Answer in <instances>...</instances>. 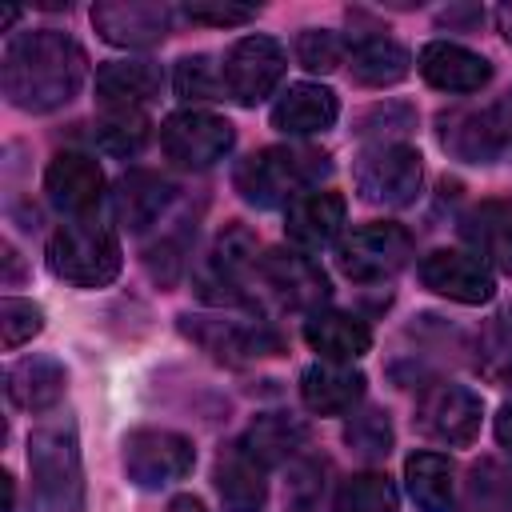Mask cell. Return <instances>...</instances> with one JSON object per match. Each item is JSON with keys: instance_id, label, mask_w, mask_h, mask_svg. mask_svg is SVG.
<instances>
[{"instance_id": "obj_1", "label": "cell", "mask_w": 512, "mask_h": 512, "mask_svg": "<svg viewBox=\"0 0 512 512\" xmlns=\"http://www.w3.org/2000/svg\"><path fill=\"white\" fill-rule=\"evenodd\" d=\"M88 76L84 48L56 28L16 32L4 48L0 84L12 108L20 112H52L64 108Z\"/></svg>"}, {"instance_id": "obj_2", "label": "cell", "mask_w": 512, "mask_h": 512, "mask_svg": "<svg viewBox=\"0 0 512 512\" xmlns=\"http://www.w3.org/2000/svg\"><path fill=\"white\" fill-rule=\"evenodd\" d=\"M328 172H332L328 152L304 148V144H272L240 160L232 172V184L248 204L276 208V204H292L296 196L320 188Z\"/></svg>"}, {"instance_id": "obj_3", "label": "cell", "mask_w": 512, "mask_h": 512, "mask_svg": "<svg viewBox=\"0 0 512 512\" xmlns=\"http://www.w3.org/2000/svg\"><path fill=\"white\" fill-rule=\"evenodd\" d=\"M28 468L36 512H84L80 436L68 416H56L28 436Z\"/></svg>"}, {"instance_id": "obj_4", "label": "cell", "mask_w": 512, "mask_h": 512, "mask_svg": "<svg viewBox=\"0 0 512 512\" xmlns=\"http://www.w3.org/2000/svg\"><path fill=\"white\" fill-rule=\"evenodd\" d=\"M48 272L56 280H68L76 288H104L120 276L124 252L108 224L96 220H68L48 236L44 248Z\"/></svg>"}, {"instance_id": "obj_5", "label": "cell", "mask_w": 512, "mask_h": 512, "mask_svg": "<svg viewBox=\"0 0 512 512\" xmlns=\"http://www.w3.org/2000/svg\"><path fill=\"white\" fill-rule=\"evenodd\" d=\"M352 180H356L360 200L380 204V208H404V204H412L420 196L424 160H420V152L412 144L384 140V144H372L368 152L356 156Z\"/></svg>"}, {"instance_id": "obj_6", "label": "cell", "mask_w": 512, "mask_h": 512, "mask_svg": "<svg viewBox=\"0 0 512 512\" xmlns=\"http://www.w3.org/2000/svg\"><path fill=\"white\" fill-rule=\"evenodd\" d=\"M436 140L452 160L492 164L512 140V100L484 108H448L436 116Z\"/></svg>"}, {"instance_id": "obj_7", "label": "cell", "mask_w": 512, "mask_h": 512, "mask_svg": "<svg viewBox=\"0 0 512 512\" xmlns=\"http://www.w3.org/2000/svg\"><path fill=\"white\" fill-rule=\"evenodd\" d=\"M412 260V236L408 228L392 224V220H376V224H360L352 228L340 244H336V264L348 280L356 284H376L396 276L404 264Z\"/></svg>"}, {"instance_id": "obj_8", "label": "cell", "mask_w": 512, "mask_h": 512, "mask_svg": "<svg viewBox=\"0 0 512 512\" xmlns=\"http://www.w3.org/2000/svg\"><path fill=\"white\" fill-rule=\"evenodd\" d=\"M124 476L136 488H168L176 480H184L196 464V448L188 436L172 432V428H132L124 436Z\"/></svg>"}, {"instance_id": "obj_9", "label": "cell", "mask_w": 512, "mask_h": 512, "mask_svg": "<svg viewBox=\"0 0 512 512\" xmlns=\"http://www.w3.org/2000/svg\"><path fill=\"white\" fill-rule=\"evenodd\" d=\"M232 144H236V128L224 116L204 112V108L172 112L160 124V148H164V156L176 168H188V172H204V168L220 164L232 152Z\"/></svg>"}, {"instance_id": "obj_10", "label": "cell", "mask_w": 512, "mask_h": 512, "mask_svg": "<svg viewBox=\"0 0 512 512\" xmlns=\"http://www.w3.org/2000/svg\"><path fill=\"white\" fill-rule=\"evenodd\" d=\"M260 268V256H256V236L244 228V224H228L212 252L204 256V264L196 268V292L212 304H244V288H248V276Z\"/></svg>"}, {"instance_id": "obj_11", "label": "cell", "mask_w": 512, "mask_h": 512, "mask_svg": "<svg viewBox=\"0 0 512 512\" xmlns=\"http://www.w3.org/2000/svg\"><path fill=\"white\" fill-rule=\"evenodd\" d=\"M284 68H288V56L280 48V40L272 36H240L228 52H224V92L244 104V108H256L264 96L276 92V84L284 80Z\"/></svg>"}, {"instance_id": "obj_12", "label": "cell", "mask_w": 512, "mask_h": 512, "mask_svg": "<svg viewBox=\"0 0 512 512\" xmlns=\"http://www.w3.org/2000/svg\"><path fill=\"white\" fill-rule=\"evenodd\" d=\"M480 416L484 404L464 384H432L416 400V428L440 444H456V448L472 444L480 432Z\"/></svg>"}, {"instance_id": "obj_13", "label": "cell", "mask_w": 512, "mask_h": 512, "mask_svg": "<svg viewBox=\"0 0 512 512\" xmlns=\"http://www.w3.org/2000/svg\"><path fill=\"white\" fill-rule=\"evenodd\" d=\"M184 336H192L204 352L224 364H244L260 356H276L284 340L264 320H208V316H180Z\"/></svg>"}, {"instance_id": "obj_14", "label": "cell", "mask_w": 512, "mask_h": 512, "mask_svg": "<svg viewBox=\"0 0 512 512\" xmlns=\"http://www.w3.org/2000/svg\"><path fill=\"white\" fill-rule=\"evenodd\" d=\"M256 276L268 284V292L284 308H300V312L312 316L328 300V276H324V268L308 252H300V248H272V252H264Z\"/></svg>"}, {"instance_id": "obj_15", "label": "cell", "mask_w": 512, "mask_h": 512, "mask_svg": "<svg viewBox=\"0 0 512 512\" xmlns=\"http://www.w3.org/2000/svg\"><path fill=\"white\" fill-rule=\"evenodd\" d=\"M420 284L436 296H448L456 304H488L496 292L492 268L476 252H456V248H436L420 260Z\"/></svg>"}, {"instance_id": "obj_16", "label": "cell", "mask_w": 512, "mask_h": 512, "mask_svg": "<svg viewBox=\"0 0 512 512\" xmlns=\"http://www.w3.org/2000/svg\"><path fill=\"white\" fill-rule=\"evenodd\" d=\"M92 28L116 48H152L172 32V12L152 0H100L92 4Z\"/></svg>"}, {"instance_id": "obj_17", "label": "cell", "mask_w": 512, "mask_h": 512, "mask_svg": "<svg viewBox=\"0 0 512 512\" xmlns=\"http://www.w3.org/2000/svg\"><path fill=\"white\" fill-rule=\"evenodd\" d=\"M44 192L64 216L88 220L104 200V168L88 152H56L44 168Z\"/></svg>"}, {"instance_id": "obj_18", "label": "cell", "mask_w": 512, "mask_h": 512, "mask_svg": "<svg viewBox=\"0 0 512 512\" xmlns=\"http://www.w3.org/2000/svg\"><path fill=\"white\" fill-rule=\"evenodd\" d=\"M416 68L420 76L440 88V92H480L488 80H492V64L488 56L464 48V44H452V40H432L420 48L416 56Z\"/></svg>"}, {"instance_id": "obj_19", "label": "cell", "mask_w": 512, "mask_h": 512, "mask_svg": "<svg viewBox=\"0 0 512 512\" xmlns=\"http://www.w3.org/2000/svg\"><path fill=\"white\" fill-rule=\"evenodd\" d=\"M344 216H348V204L340 192H304L288 204L284 212V236L300 248V252H320L324 244H332L344 228Z\"/></svg>"}, {"instance_id": "obj_20", "label": "cell", "mask_w": 512, "mask_h": 512, "mask_svg": "<svg viewBox=\"0 0 512 512\" xmlns=\"http://www.w3.org/2000/svg\"><path fill=\"white\" fill-rule=\"evenodd\" d=\"M300 400L316 416H344L364 400V372L352 364L320 360L300 376Z\"/></svg>"}, {"instance_id": "obj_21", "label": "cell", "mask_w": 512, "mask_h": 512, "mask_svg": "<svg viewBox=\"0 0 512 512\" xmlns=\"http://www.w3.org/2000/svg\"><path fill=\"white\" fill-rule=\"evenodd\" d=\"M264 472L268 468L244 444H228L216 456V492H220L224 512H264V504H268Z\"/></svg>"}, {"instance_id": "obj_22", "label": "cell", "mask_w": 512, "mask_h": 512, "mask_svg": "<svg viewBox=\"0 0 512 512\" xmlns=\"http://www.w3.org/2000/svg\"><path fill=\"white\" fill-rule=\"evenodd\" d=\"M164 88L156 60H104L96 68V100L104 108H144Z\"/></svg>"}, {"instance_id": "obj_23", "label": "cell", "mask_w": 512, "mask_h": 512, "mask_svg": "<svg viewBox=\"0 0 512 512\" xmlns=\"http://www.w3.org/2000/svg\"><path fill=\"white\" fill-rule=\"evenodd\" d=\"M340 116V100L324 84H288V92L272 104V128L284 136H316L332 128Z\"/></svg>"}, {"instance_id": "obj_24", "label": "cell", "mask_w": 512, "mask_h": 512, "mask_svg": "<svg viewBox=\"0 0 512 512\" xmlns=\"http://www.w3.org/2000/svg\"><path fill=\"white\" fill-rule=\"evenodd\" d=\"M68 388V372L52 356H24L4 372V392L24 412H48L60 404Z\"/></svg>"}, {"instance_id": "obj_25", "label": "cell", "mask_w": 512, "mask_h": 512, "mask_svg": "<svg viewBox=\"0 0 512 512\" xmlns=\"http://www.w3.org/2000/svg\"><path fill=\"white\" fill-rule=\"evenodd\" d=\"M304 340H308L312 352H320V360L352 364L372 348V328L364 320L348 316V312L324 308V312H312L304 320Z\"/></svg>"}, {"instance_id": "obj_26", "label": "cell", "mask_w": 512, "mask_h": 512, "mask_svg": "<svg viewBox=\"0 0 512 512\" xmlns=\"http://www.w3.org/2000/svg\"><path fill=\"white\" fill-rule=\"evenodd\" d=\"M172 184L160 176V172H148V168H132L116 180V192H112V208H116V220L128 228V232H144L148 224H156V216L172 204Z\"/></svg>"}, {"instance_id": "obj_27", "label": "cell", "mask_w": 512, "mask_h": 512, "mask_svg": "<svg viewBox=\"0 0 512 512\" xmlns=\"http://www.w3.org/2000/svg\"><path fill=\"white\" fill-rule=\"evenodd\" d=\"M464 240L476 248L480 260L496 264L504 276H512V204L500 200H484L480 208H472L460 224Z\"/></svg>"}, {"instance_id": "obj_28", "label": "cell", "mask_w": 512, "mask_h": 512, "mask_svg": "<svg viewBox=\"0 0 512 512\" xmlns=\"http://www.w3.org/2000/svg\"><path fill=\"white\" fill-rule=\"evenodd\" d=\"M240 444H244L264 468H272V464L292 460V456L308 444V424H304L300 416H292V412H264V416H256V420L248 424V432H244Z\"/></svg>"}, {"instance_id": "obj_29", "label": "cell", "mask_w": 512, "mask_h": 512, "mask_svg": "<svg viewBox=\"0 0 512 512\" xmlns=\"http://www.w3.org/2000/svg\"><path fill=\"white\" fill-rule=\"evenodd\" d=\"M404 484L420 512H452L456 508L452 460L440 452H412L404 460Z\"/></svg>"}, {"instance_id": "obj_30", "label": "cell", "mask_w": 512, "mask_h": 512, "mask_svg": "<svg viewBox=\"0 0 512 512\" xmlns=\"http://www.w3.org/2000/svg\"><path fill=\"white\" fill-rule=\"evenodd\" d=\"M408 48L396 44L392 36H360L348 52V68H352V80L364 84V88H388L396 80L408 76Z\"/></svg>"}, {"instance_id": "obj_31", "label": "cell", "mask_w": 512, "mask_h": 512, "mask_svg": "<svg viewBox=\"0 0 512 512\" xmlns=\"http://www.w3.org/2000/svg\"><path fill=\"white\" fill-rule=\"evenodd\" d=\"M452 512H512V468L492 456L476 460L464 476V492Z\"/></svg>"}, {"instance_id": "obj_32", "label": "cell", "mask_w": 512, "mask_h": 512, "mask_svg": "<svg viewBox=\"0 0 512 512\" xmlns=\"http://www.w3.org/2000/svg\"><path fill=\"white\" fill-rule=\"evenodd\" d=\"M148 116L144 108H104V116L96 120V144L108 156H136L148 144Z\"/></svg>"}, {"instance_id": "obj_33", "label": "cell", "mask_w": 512, "mask_h": 512, "mask_svg": "<svg viewBox=\"0 0 512 512\" xmlns=\"http://www.w3.org/2000/svg\"><path fill=\"white\" fill-rule=\"evenodd\" d=\"M396 508H400V496L384 472L348 476L332 500V512H396Z\"/></svg>"}, {"instance_id": "obj_34", "label": "cell", "mask_w": 512, "mask_h": 512, "mask_svg": "<svg viewBox=\"0 0 512 512\" xmlns=\"http://www.w3.org/2000/svg\"><path fill=\"white\" fill-rule=\"evenodd\" d=\"M172 88L180 100L188 104H212V100H224V72L212 56L196 52V56H184L176 64V76H172Z\"/></svg>"}, {"instance_id": "obj_35", "label": "cell", "mask_w": 512, "mask_h": 512, "mask_svg": "<svg viewBox=\"0 0 512 512\" xmlns=\"http://www.w3.org/2000/svg\"><path fill=\"white\" fill-rule=\"evenodd\" d=\"M392 420H388V412H380V408H364V412H356L348 424H344V444L360 456V460H384L388 452H392Z\"/></svg>"}, {"instance_id": "obj_36", "label": "cell", "mask_w": 512, "mask_h": 512, "mask_svg": "<svg viewBox=\"0 0 512 512\" xmlns=\"http://www.w3.org/2000/svg\"><path fill=\"white\" fill-rule=\"evenodd\" d=\"M344 52H348V44L332 28H304L296 36V60L308 72H336L344 64Z\"/></svg>"}, {"instance_id": "obj_37", "label": "cell", "mask_w": 512, "mask_h": 512, "mask_svg": "<svg viewBox=\"0 0 512 512\" xmlns=\"http://www.w3.org/2000/svg\"><path fill=\"white\" fill-rule=\"evenodd\" d=\"M44 328V308L20 296H4L0 300V340L4 348H20L28 344L36 332Z\"/></svg>"}, {"instance_id": "obj_38", "label": "cell", "mask_w": 512, "mask_h": 512, "mask_svg": "<svg viewBox=\"0 0 512 512\" xmlns=\"http://www.w3.org/2000/svg\"><path fill=\"white\" fill-rule=\"evenodd\" d=\"M184 16L192 24H216V28H232V24H248L256 20L252 4H220V0H192L184 4Z\"/></svg>"}, {"instance_id": "obj_39", "label": "cell", "mask_w": 512, "mask_h": 512, "mask_svg": "<svg viewBox=\"0 0 512 512\" xmlns=\"http://www.w3.org/2000/svg\"><path fill=\"white\" fill-rule=\"evenodd\" d=\"M412 108L408 104H376V108H368L364 116H360V128L356 132H364V136H380V144H384V136H392V132H408L412 128Z\"/></svg>"}, {"instance_id": "obj_40", "label": "cell", "mask_w": 512, "mask_h": 512, "mask_svg": "<svg viewBox=\"0 0 512 512\" xmlns=\"http://www.w3.org/2000/svg\"><path fill=\"white\" fill-rule=\"evenodd\" d=\"M496 440H500V448H508V452H512V400L496 412Z\"/></svg>"}, {"instance_id": "obj_41", "label": "cell", "mask_w": 512, "mask_h": 512, "mask_svg": "<svg viewBox=\"0 0 512 512\" xmlns=\"http://www.w3.org/2000/svg\"><path fill=\"white\" fill-rule=\"evenodd\" d=\"M164 512H208V508H204V500H196V496H176Z\"/></svg>"}, {"instance_id": "obj_42", "label": "cell", "mask_w": 512, "mask_h": 512, "mask_svg": "<svg viewBox=\"0 0 512 512\" xmlns=\"http://www.w3.org/2000/svg\"><path fill=\"white\" fill-rule=\"evenodd\" d=\"M496 20H500V32H504V40L512 44V4H500V12H496Z\"/></svg>"}, {"instance_id": "obj_43", "label": "cell", "mask_w": 512, "mask_h": 512, "mask_svg": "<svg viewBox=\"0 0 512 512\" xmlns=\"http://www.w3.org/2000/svg\"><path fill=\"white\" fill-rule=\"evenodd\" d=\"M0 480H4V512H16V484H12V476H8V472H4Z\"/></svg>"}, {"instance_id": "obj_44", "label": "cell", "mask_w": 512, "mask_h": 512, "mask_svg": "<svg viewBox=\"0 0 512 512\" xmlns=\"http://www.w3.org/2000/svg\"><path fill=\"white\" fill-rule=\"evenodd\" d=\"M16 16H20V12H16V8H4V12H0V24H4V28H8V24H12V20H16Z\"/></svg>"}, {"instance_id": "obj_45", "label": "cell", "mask_w": 512, "mask_h": 512, "mask_svg": "<svg viewBox=\"0 0 512 512\" xmlns=\"http://www.w3.org/2000/svg\"><path fill=\"white\" fill-rule=\"evenodd\" d=\"M504 332H508V340H512V304H508V312H504Z\"/></svg>"}]
</instances>
